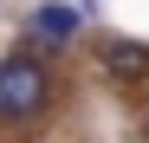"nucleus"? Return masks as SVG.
I'll use <instances>...</instances> for the list:
<instances>
[{
  "label": "nucleus",
  "instance_id": "obj_1",
  "mask_svg": "<svg viewBox=\"0 0 149 143\" xmlns=\"http://www.w3.org/2000/svg\"><path fill=\"white\" fill-rule=\"evenodd\" d=\"M45 91H52V78H45V65L13 52L0 59V124H26V117L45 111Z\"/></svg>",
  "mask_w": 149,
  "mask_h": 143
},
{
  "label": "nucleus",
  "instance_id": "obj_2",
  "mask_svg": "<svg viewBox=\"0 0 149 143\" xmlns=\"http://www.w3.org/2000/svg\"><path fill=\"white\" fill-rule=\"evenodd\" d=\"M26 26H33V39H45V46H71V39H78V13H71V7H33Z\"/></svg>",
  "mask_w": 149,
  "mask_h": 143
},
{
  "label": "nucleus",
  "instance_id": "obj_3",
  "mask_svg": "<svg viewBox=\"0 0 149 143\" xmlns=\"http://www.w3.org/2000/svg\"><path fill=\"white\" fill-rule=\"evenodd\" d=\"M104 72L110 78H143L149 72V46L143 39H104Z\"/></svg>",
  "mask_w": 149,
  "mask_h": 143
},
{
  "label": "nucleus",
  "instance_id": "obj_4",
  "mask_svg": "<svg viewBox=\"0 0 149 143\" xmlns=\"http://www.w3.org/2000/svg\"><path fill=\"white\" fill-rule=\"evenodd\" d=\"M143 130H149V117H143Z\"/></svg>",
  "mask_w": 149,
  "mask_h": 143
}]
</instances>
